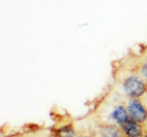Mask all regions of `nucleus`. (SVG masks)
<instances>
[{"instance_id":"obj_1","label":"nucleus","mask_w":147,"mask_h":137,"mask_svg":"<svg viewBox=\"0 0 147 137\" xmlns=\"http://www.w3.org/2000/svg\"><path fill=\"white\" fill-rule=\"evenodd\" d=\"M124 88L127 95L132 98H138L146 91L144 82L136 76H131L125 81Z\"/></svg>"},{"instance_id":"obj_2","label":"nucleus","mask_w":147,"mask_h":137,"mask_svg":"<svg viewBox=\"0 0 147 137\" xmlns=\"http://www.w3.org/2000/svg\"><path fill=\"white\" fill-rule=\"evenodd\" d=\"M128 113L131 120L143 123L147 119V112L144 106L138 100H132L128 105Z\"/></svg>"},{"instance_id":"obj_3","label":"nucleus","mask_w":147,"mask_h":137,"mask_svg":"<svg viewBox=\"0 0 147 137\" xmlns=\"http://www.w3.org/2000/svg\"><path fill=\"white\" fill-rule=\"evenodd\" d=\"M121 127L127 137H142L143 128L140 123L133 120H127Z\"/></svg>"},{"instance_id":"obj_4","label":"nucleus","mask_w":147,"mask_h":137,"mask_svg":"<svg viewBox=\"0 0 147 137\" xmlns=\"http://www.w3.org/2000/svg\"><path fill=\"white\" fill-rule=\"evenodd\" d=\"M111 117L114 120H115L120 125L125 123L128 120V114L126 109L123 106L117 107L115 110L113 112Z\"/></svg>"},{"instance_id":"obj_5","label":"nucleus","mask_w":147,"mask_h":137,"mask_svg":"<svg viewBox=\"0 0 147 137\" xmlns=\"http://www.w3.org/2000/svg\"><path fill=\"white\" fill-rule=\"evenodd\" d=\"M102 137H123L121 130L114 126H103L101 129Z\"/></svg>"},{"instance_id":"obj_6","label":"nucleus","mask_w":147,"mask_h":137,"mask_svg":"<svg viewBox=\"0 0 147 137\" xmlns=\"http://www.w3.org/2000/svg\"><path fill=\"white\" fill-rule=\"evenodd\" d=\"M74 129L71 126H65L57 131V137H74Z\"/></svg>"},{"instance_id":"obj_7","label":"nucleus","mask_w":147,"mask_h":137,"mask_svg":"<svg viewBox=\"0 0 147 137\" xmlns=\"http://www.w3.org/2000/svg\"><path fill=\"white\" fill-rule=\"evenodd\" d=\"M142 73L144 74V75L145 76L147 77V63L146 65H144V66L142 68Z\"/></svg>"},{"instance_id":"obj_8","label":"nucleus","mask_w":147,"mask_h":137,"mask_svg":"<svg viewBox=\"0 0 147 137\" xmlns=\"http://www.w3.org/2000/svg\"><path fill=\"white\" fill-rule=\"evenodd\" d=\"M144 137H147V134H146V135L144 136Z\"/></svg>"}]
</instances>
